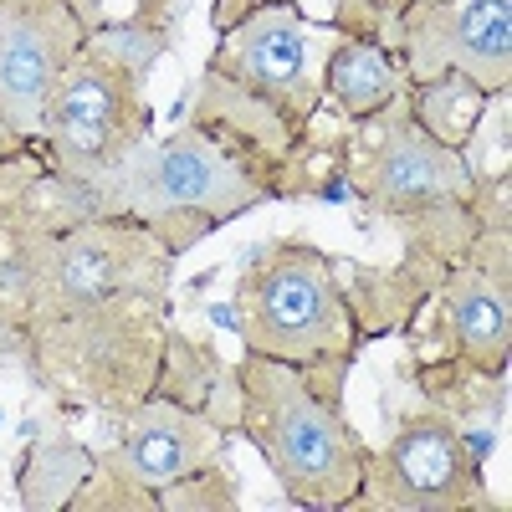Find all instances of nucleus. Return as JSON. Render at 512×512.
<instances>
[{"label":"nucleus","instance_id":"5","mask_svg":"<svg viewBox=\"0 0 512 512\" xmlns=\"http://www.w3.org/2000/svg\"><path fill=\"white\" fill-rule=\"evenodd\" d=\"M344 185L384 221H405L436 205H472L477 180L466 154L446 149L415 123L405 93L344 134Z\"/></svg>","mask_w":512,"mask_h":512},{"label":"nucleus","instance_id":"24","mask_svg":"<svg viewBox=\"0 0 512 512\" xmlns=\"http://www.w3.org/2000/svg\"><path fill=\"white\" fill-rule=\"evenodd\" d=\"M262 6H282V0H210V31H226V26H236L241 16H251V11H262Z\"/></svg>","mask_w":512,"mask_h":512},{"label":"nucleus","instance_id":"14","mask_svg":"<svg viewBox=\"0 0 512 512\" xmlns=\"http://www.w3.org/2000/svg\"><path fill=\"white\" fill-rule=\"evenodd\" d=\"M82 41L67 0H0V113L16 134H41V113Z\"/></svg>","mask_w":512,"mask_h":512},{"label":"nucleus","instance_id":"6","mask_svg":"<svg viewBox=\"0 0 512 512\" xmlns=\"http://www.w3.org/2000/svg\"><path fill=\"white\" fill-rule=\"evenodd\" d=\"M149 98L144 77L82 41V52L62 72L57 93L41 113V144L77 180H108L113 169L149 139Z\"/></svg>","mask_w":512,"mask_h":512},{"label":"nucleus","instance_id":"4","mask_svg":"<svg viewBox=\"0 0 512 512\" xmlns=\"http://www.w3.org/2000/svg\"><path fill=\"white\" fill-rule=\"evenodd\" d=\"M103 216H134L144 221L169 256L195 251L221 226L251 216L267 205V190L200 128H175L159 144H139L108 180H98Z\"/></svg>","mask_w":512,"mask_h":512},{"label":"nucleus","instance_id":"25","mask_svg":"<svg viewBox=\"0 0 512 512\" xmlns=\"http://www.w3.org/2000/svg\"><path fill=\"white\" fill-rule=\"evenodd\" d=\"M359 6H369V11H379V16H400L410 0H359Z\"/></svg>","mask_w":512,"mask_h":512},{"label":"nucleus","instance_id":"1","mask_svg":"<svg viewBox=\"0 0 512 512\" xmlns=\"http://www.w3.org/2000/svg\"><path fill=\"white\" fill-rule=\"evenodd\" d=\"M236 436L272 466L287 502L313 512H344L364 477V436L344 415V395L282 359L241 354L236 364Z\"/></svg>","mask_w":512,"mask_h":512},{"label":"nucleus","instance_id":"9","mask_svg":"<svg viewBox=\"0 0 512 512\" xmlns=\"http://www.w3.org/2000/svg\"><path fill=\"white\" fill-rule=\"evenodd\" d=\"M226 451V431L205 415L149 395L123 415V436L93 456V472L67 502V512H154V492L180 482Z\"/></svg>","mask_w":512,"mask_h":512},{"label":"nucleus","instance_id":"20","mask_svg":"<svg viewBox=\"0 0 512 512\" xmlns=\"http://www.w3.org/2000/svg\"><path fill=\"white\" fill-rule=\"evenodd\" d=\"M52 236H26L0 226V338H16L36 323V287Z\"/></svg>","mask_w":512,"mask_h":512},{"label":"nucleus","instance_id":"15","mask_svg":"<svg viewBox=\"0 0 512 512\" xmlns=\"http://www.w3.org/2000/svg\"><path fill=\"white\" fill-rule=\"evenodd\" d=\"M103 216L98 185L67 175L41 139H16L0 149V226L26 236H62Z\"/></svg>","mask_w":512,"mask_h":512},{"label":"nucleus","instance_id":"19","mask_svg":"<svg viewBox=\"0 0 512 512\" xmlns=\"http://www.w3.org/2000/svg\"><path fill=\"white\" fill-rule=\"evenodd\" d=\"M93 456L98 451L72 441L67 431H57V436H47L41 446H31L26 461H21V472H16L21 507L26 512H67L72 492L88 482V472H93Z\"/></svg>","mask_w":512,"mask_h":512},{"label":"nucleus","instance_id":"18","mask_svg":"<svg viewBox=\"0 0 512 512\" xmlns=\"http://www.w3.org/2000/svg\"><path fill=\"white\" fill-rule=\"evenodd\" d=\"M492 98L497 93H482L477 82L461 77V72H441L431 82H405V103H410L415 123L431 139H441L446 149H456V154H466L477 144Z\"/></svg>","mask_w":512,"mask_h":512},{"label":"nucleus","instance_id":"21","mask_svg":"<svg viewBox=\"0 0 512 512\" xmlns=\"http://www.w3.org/2000/svg\"><path fill=\"white\" fill-rule=\"evenodd\" d=\"M241 497H236V477L221 466V456L200 466V472L180 477V482H164L154 492V512H236Z\"/></svg>","mask_w":512,"mask_h":512},{"label":"nucleus","instance_id":"8","mask_svg":"<svg viewBox=\"0 0 512 512\" xmlns=\"http://www.w3.org/2000/svg\"><path fill=\"white\" fill-rule=\"evenodd\" d=\"M349 507L369 512H492L482 461L472 456L461 420L446 410H410L390 441L364 456V477Z\"/></svg>","mask_w":512,"mask_h":512},{"label":"nucleus","instance_id":"17","mask_svg":"<svg viewBox=\"0 0 512 512\" xmlns=\"http://www.w3.org/2000/svg\"><path fill=\"white\" fill-rule=\"evenodd\" d=\"M323 103H333V113L344 123H359L379 108H390L405 93V72L400 57L379 41H354L338 36L328 57H323Z\"/></svg>","mask_w":512,"mask_h":512},{"label":"nucleus","instance_id":"2","mask_svg":"<svg viewBox=\"0 0 512 512\" xmlns=\"http://www.w3.org/2000/svg\"><path fill=\"white\" fill-rule=\"evenodd\" d=\"M164 328L169 292H123L31 323L16 349L31 384H41L52 400L123 420L154 395Z\"/></svg>","mask_w":512,"mask_h":512},{"label":"nucleus","instance_id":"7","mask_svg":"<svg viewBox=\"0 0 512 512\" xmlns=\"http://www.w3.org/2000/svg\"><path fill=\"white\" fill-rule=\"evenodd\" d=\"M415 328V364H456L502 379L512 349V231L487 226L446 272Z\"/></svg>","mask_w":512,"mask_h":512},{"label":"nucleus","instance_id":"11","mask_svg":"<svg viewBox=\"0 0 512 512\" xmlns=\"http://www.w3.org/2000/svg\"><path fill=\"white\" fill-rule=\"evenodd\" d=\"M175 256L134 216H93L52 236L36 287V323L123 292H169Z\"/></svg>","mask_w":512,"mask_h":512},{"label":"nucleus","instance_id":"3","mask_svg":"<svg viewBox=\"0 0 512 512\" xmlns=\"http://www.w3.org/2000/svg\"><path fill=\"white\" fill-rule=\"evenodd\" d=\"M231 313L246 354L282 359L297 369L344 364L354 369L364 333L338 282L333 251L303 236H267L256 241L231 287Z\"/></svg>","mask_w":512,"mask_h":512},{"label":"nucleus","instance_id":"23","mask_svg":"<svg viewBox=\"0 0 512 512\" xmlns=\"http://www.w3.org/2000/svg\"><path fill=\"white\" fill-rule=\"evenodd\" d=\"M88 41L98 52H108L113 62H123L128 72L149 77V67L169 52V26H118V31H98Z\"/></svg>","mask_w":512,"mask_h":512},{"label":"nucleus","instance_id":"22","mask_svg":"<svg viewBox=\"0 0 512 512\" xmlns=\"http://www.w3.org/2000/svg\"><path fill=\"white\" fill-rule=\"evenodd\" d=\"M82 36L118 31V26H169L180 0H67Z\"/></svg>","mask_w":512,"mask_h":512},{"label":"nucleus","instance_id":"16","mask_svg":"<svg viewBox=\"0 0 512 512\" xmlns=\"http://www.w3.org/2000/svg\"><path fill=\"white\" fill-rule=\"evenodd\" d=\"M154 395L175 400L205 415L210 425H221L226 436H236V364H226L210 338L175 328V323L164 328V359H159Z\"/></svg>","mask_w":512,"mask_h":512},{"label":"nucleus","instance_id":"10","mask_svg":"<svg viewBox=\"0 0 512 512\" xmlns=\"http://www.w3.org/2000/svg\"><path fill=\"white\" fill-rule=\"evenodd\" d=\"M395 226L405 236L395 262L364 267V262H349V256H333L364 344L369 338H384V333H410V323L425 313V303L436 297L446 272L466 256V246L487 231L477 221V205H436V210H420V216H405Z\"/></svg>","mask_w":512,"mask_h":512},{"label":"nucleus","instance_id":"12","mask_svg":"<svg viewBox=\"0 0 512 512\" xmlns=\"http://www.w3.org/2000/svg\"><path fill=\"white\" fill-rule=\"evenodd\" d=\"M395 57L405 82L461 72L482 93H512V0H410Z\"/></svg>","mask_w":512,"mask_h":512},{"label":"nucleus","instance_id":"13","mask_svg":"<svg viewBox=\"0 0 512 512\" xmlns=\"http://www.w3.org/2000/svg\"><path fill=\"white\" fill-rule=\"evenodd\" d=\"M205 72L272 103L303 128L323 113V82L308 67V21L297 0L262 6L241 16L236 26H226L205 57Z\"/></svg>","mask_w":512,"mask_h":512}]
</instances>
